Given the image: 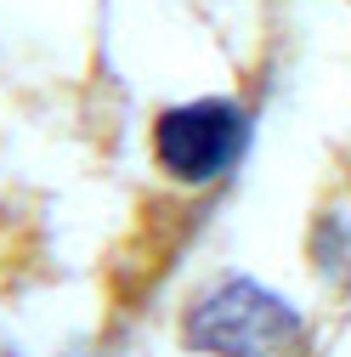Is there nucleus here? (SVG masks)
<instances>
[{"instance_id": "f257e3e1", "label": "nucleus", "mask_w": 351, "mask_h": 357, "mask_svg": "<svg viewBox=\"0 0 351 357\" xmlns=\"http://www.w3.org/2000/svg\"><path fill=\"white\" fill-rule=\"evenodd\" d=\"M182 340L198 357H306V318L272 284L227 273L187 301Z\"/></svg>"}, {"instance_id": "f03ea898", "label": "nucleus", "mask_w": 351, "mask_h": 357, "mask_svg": "<svg viewBox=\"0 0 351 357\" xmlns=\"http://www.w3.org/2000/svg\"><path fill=\"white\" fill-rule=\"evenodd\" d=\"M249 108L238 97H182V102H164L153 114L148 130V148L164 182L176 188H215L221 176L238 170V159L249 153Z\"/></svg>"}]
</instances>
